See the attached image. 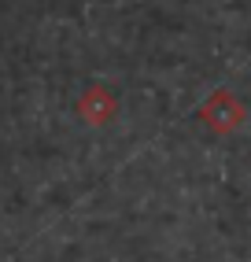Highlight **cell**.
<instances>
[{"mask_svg":"<svg viewBox=\"0 0 251 262\" xmlns=\"http://www.w3.org/2000/svg\"><path fill=\"white\" fill-rule=\"evenodd\" d=\"M200 122L211 129V133H233V129H240V122H244V103L233 96L229 89H214L207 100H203V107H200Z\"/></svg>","mask_w":251,"mask_h":262,"instance_id":"6da1fadb","label":"cell"},{"mask_svg":"<svg viewBox=\"0 0 251 262\" xmlns=\"http://www.w3.org/2000/svg\"><path fill=\"white\" fill-rule=\"evenodd\" d=\"M115 96L103 89V85H89V89L81 93V100H78V115L89 122V126H107V122L115 118Z\"/></svg>","mask_w":251,"mask_h":262,"instance_id":"7a4b0ae2","label":"cell"}]
</instances>
